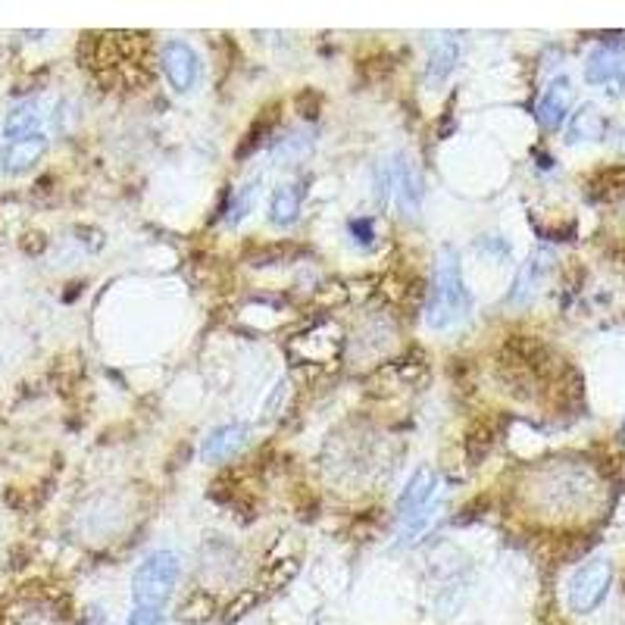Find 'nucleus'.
Listing matches in <instances>:
<instances>
[{
  "label": "nucleus",
  "instance_id": "39448f33",
  "mask_svg": "<svg viewBox=\"0 0 625 625\" xmlns=\"http://www.w3.org/2000/svg\"><path fill=\"white\" fill-rule=\"evenodd\" d=\"M610 585H613V566L606 559H588L585 566L576 569V576L569 581V591H566L569 606L576 613L598 610L606 598V591H610Z\"/></svg>",
  "mask_w": 625,
  "mask_h": 625
},
{
  "label": "nucleus",
  "instance_id": "4468645a",
  "mask_svg": "<svg viewBox=\"0 0 625 625\" xmlns=\"http://www.w3.org/2000/svg\"><path fill=\"white\" fill-rule=\"evenodd\" d=\"M47 154V138L45 134H35V138H25V141H13L3 154H0V169L10 173V176H20L38 166V160Z\"/></svg>",
  "mask_w": 625,
  "mask_h": 625
},
{
  "label": "nucleus",
  "instance_id": "0eeeda50",
  "mask_svg": "<svg viewBox=\"0 0 625 625\" xmlns=\"http://www.w3.org/2000/svg\"><path fill=\"white\" fill-rule=\"evenodd\" d=\"M463 57V45L460 35L453 32H432L428 35V57H425V85L428 89H441L447 75L457 69Z\"/></svg>",
  "mask_w": 625,
  "mask_h": 625
},
{
  "label": "nucleus",
  "instance_id": "9b49d317",
  "mask_svg": "<svg viewBox=\"0 0 625 625\" xmlns=\"http://www.w3.org/2000/svg\"><path fill=\"white\" fill-rule=\"evenodd\" d=\"M588 82L606 91H625V54L616 47H601L588 57Z\"/></svg>",
  "mask_w": 625,
  "mask_h": 625
},
{
  "label": "nucleus",
  "instance_id": "ddd939ff",
  "mask_svg": "<svg viewBox=\"0 0 625 625\" xmlns=\"http://www.w3.org/2000/svg\"><path fill=\"white\" fill-rule=\"evenodd\" d=\"M247 438H250V428H247V425L241 423L220 425V428H213V432L203 438L201 457L207 463H223V460L235 457V453L247 445Z\"/></svg>",
  "mask_w": 625,
  "mask_h": 625
},
{
  "label": "nucleus",
  "instance_id": "f03ea898",
  "mask_svg": "<svg viewBox=\"0 0 625 625\" xmlns=\"http://www.w3.org/2000/svg\"><path fill=\"white\" fill-rule=\"evenodd\" d=\"M376 191L379 201L394 207L406 223H416L423 213V179L416 173V166L406 156L394 154L381 160L379 173H376Z\"/></svg>",
  "mask_w": 625,
  "mask_h": 625
},
{
  "label": "nucleus",
  "instance_id": "4be33fe9",
  "mask_svg": "<svg viewBox=\"0 0 625 625\" xmlns=\"http://www.w3.org/2000/svg\"><path fill=\"white\" fill-rule=\"evenodd\" d=\"M319 625H322V623H319Z\"/></svg>",
  "mask_w": 625,
  "mask_h": 625
},
{
  "label": "nucleus",
  "instance_id": "2eb2a0df",
  "mask_svg": "<svg viewBox=\"0 0 625 625\" xmlns=\"http://www.w3.org/2000/svg\"><path fill=\"white\" fill-rule=\"evenodd\" d=\"M42 126H45V107H42V101H23V104H16L13 110L7 113L3 134H7L10 141H25V138L42 134Z\"/></svg>",
  "mask_w": 625,
  "mask_h": 625
},
{
  "label": "nucleus",
  "instance_id": "1a4fd4ad",
  "mask_svg": "<svg viewBox=\"0 0 625 625\" xmlns=\"http://www.w3.org/2000/svg\"><path fill=\"white\" fill-rule=\"evenodd\" d=\"M551 267H554V250H551V247H538V250H532V257H529V260L519 267V272H516L510 294H507V304H516V307L529 304L538 291H541V285L547 282Z\"/></svg>",
  "mask_w": 625,
  "mask_h": 625
},
{
  "label": "nucleus",
  "instance_id": "9d476101",
  "mask_svg": "<svg viewBox=\"0 0 625 625\" xmlns=\"http://www.w3.org/2000/svg\"><path fill=\"white\" fill-rule=\"evenodd\" d=\"M435 500H438V475L428 467H420L398 497V519L406 522L410 516L423 514L425 507H432Z\"/></svg>",
  "mask_w": 625,
  "mask_h": 625
},
{
  "label": "nucleus",
  "instance_id": "412c9836",
  "mask_svg": "<svg viewBox=\"0 0 625 625\" xmlns=\"http://www.w3.org/2000/svg\"><path fill=\"white\" fill-rule=\"evenodd\" d=\"M126 625H166L163 610H148V606H134L132 616L126 620Z\"/></svg>",
  "mask_w": 625,
  "mask_h": 625
},
{
  "label": "nucleus",
  "instance_id": "a211bd4d",
  "mask_svg": "<svg viewBox=\"0 0 625 625\" xmlns=\"http://www.w3.org/2000/svg\"><path fill=\"white\" fill-rule=\"evenodd\" d=\"M606 134V119L594 107L576 113L573 126L566 129V144H579V141H601Z\"/></svg>",
  "mask_w": 625,
  "mask_h": 625
},
{
  "label": "nucleus",
  "instance_id": "dca6fc26",
  "mask_svg": "<svg viewBox=\"0 0 625 625\" xmlns=\"http://www.w3.org/2000/svg\"><path fill=\"white\" fill-rule=\"evenodd\" d=\"M304 207V185L285 181L272 191L269 198V223L272 225H294Z\"/></svg>",
  "mask_w": 625,
  "mask_h": 625
},
{
  "label": "nucleus",
  "instance_id": "7ed1b4c3",
  "mask_svg": "<svg viewBox=\"0 0 625 625\" xmlns=\"http://www.w3.org/2000/svg\"><path fill=\"white\" fill-rule=\"evenodd\" d=\"M181 563L173 551H154L148 559H141V566L132 576V601L134 606H148V610H163L166 601L173 598L176 585H179Z\"/></svg>",
  "mask_w": 625,
  "mask_h": 625
},
{
  "label": "nucleus",
  "instance_id": "6ab92c4d",
  "mask_svg": "<svg viewBox=\"0 0 625 625\" xmlns=\"http://www.w3.org/2000/svg\"><path fill=\"white\" fill-rule=\"evenodd\" d=\"M253 203H257V185H245L232 201H228V213H225V223L228 225H238L245 220L247 213L253 210Z\"/></svg>",
  "mask_w": 625,
  "mask_h": 625
},
{
  "label": "nucleus",
  "instance_id": "f3484780",
  "mask_svg": "<svg viewBox=\"0 0 625 625\" xmlns=\"http://www.w3.org/2000/svg\"><path fill=\"white\" fill-rule=\"evenodd\" d=\"M312 141H316L312 129H297V132L285 134L282 141L272 144V160H275L279 166H294V163H300L304 156H310Z\"/></svg>",
  "mask_w": 625,
  "mask_h": 625
},
{
  "label": "nucleus",
  "instance_id": "aec40b11",
  "mask_svg": "<svg viewBox=\"0 0 625 625\" xmlns=\"http://www.w3.org/2000/svg\"><path fill=\"white\" fill-rule=\"evenodd\" d=\"M347 232H351V238H354L359 247L376 245V223H373V220H351Z\"/></svg>",
  "mask_w": 625,
  "mask_h": 625
},
{
  "label": "nucleus",
  "instance_id": "f8f14e48",
  "mask_svg": "<svg viewBox=\"0 0 625 625\" xmlns=\"http://www.w3.org/2000/svg\"><path fill=\"white\" fill-rule=\"evenodd\" d=\"M573 107V82L566 79V75H557L544 94H541V101H538L535 107V116L538 122L544 126V129H559L563 126V119H566V113Z\"/></svg>",
  "mask_w": 625,
  "mask_h": 625
},
{
  "label": "nucleus",
  "instance_id": "6e6552de",
  "mask_svg": "<svg viewBox=\"0 0 625 625\" xmlns=\"http://www.w3.org/2000/svg\"><path fill=\"white\" fill-rule=\"evenodd\" d=\"M0 625H72V616L57 598H25L3 610Z\"/></svg>",
  "mask_w": 625,
  "mask_h": 625
},
{
  "label": "nucleus",
  "instance_id": "f257e3e1",
  "mask_svg": "<svg viewBox=\"0 0 625 625\" xmlns=\"http://www.w3.org/2000/svg\"><path fill=\"white\" fill-rule=\"evenodd\" d=\"M472 307L463 272H460V257L453 247H445L435 260V279H432V294L425 304V322L432 329H453L463 322Z\"/></svg>",
  "mask_w": 625,
  "mask_h": 625
},
{
  "label": "nucleus",
  "instance_id": "423d86ee",
  "mask_svg": "<svg viewBox=\"0 0 625 625\" xmlns=\"http://www.w3.org/2000/svg\"><path fill=\"white\" fill-rule=\"evenodd\" d=\"M160 60H163V75H166L169 89L176 91V94H188V91L198 89L203 67L198 50L188 45V42L169 38L163 45V50H160Z\"/></svg>",
  "mask_w": 625,
  "mask_h": 625
},
{
  "label": "nucleus",
  "instance_id": "20e7f679",
  "mask_svg": "<svg viewBox=\"0 0 625 625\" xmlns=\"http://www.w3.org/2000/svg\"><path fill=\"white\" fill-rule=\"evenodd\" d=\"M541 494H544V504H547V507L573 510V507L585 504V497L594 494V475L581 467V463L559 460L557 467L544 472V479H541Z\"/></svg>",
  "mask_w": 625,
  "mask_h": 625
}]
</instances>
